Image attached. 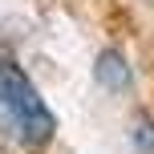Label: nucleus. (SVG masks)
<instances>
[{"label":"nucleus","mask_w":154,"mask_h":154,"mask_svg":"<svg viewBox=\"0 0 154 154\" xmlns=\"http://www.w3.org/2000/svg\"><path fill=\"white\" fill-rule=\"evenodd\" d=\"M130 142L138 154H154V118L150 114H138L130 122Z\"/></svg>","instance_id":"3"},{"label":"nucleus","mask_w":154,"mask_h":154,"mask_svg":"<svg viewBox=\"0 0 154 154\" xmlns=\"http://www.w3.org/2000/svg\"><path fill=\"white\" fill-rule=\"evenodd\" d=\"M93 77H97V85H106L109 93L130 89V65H126V57L118 53V49H106V53H97Z\"/></svg>","instance_id":"2"},{"label":"nucleus","mask_w":154,"mask_h":154,"mask_svg":"<svg viewBox=\"0 0 154 154\" xmlns=\"http://www.w3.org/2000/svg\"><path fill=\"white\" fill-rule=\"evenodd\" d=\"M0 109H4V118L16 126V134L29 146H45L53 138V130H57V122L49 114V106L41 101L37 85L16 69L8 57H0Z\"/></svg>","instance_id":"1"}]
</instances>
